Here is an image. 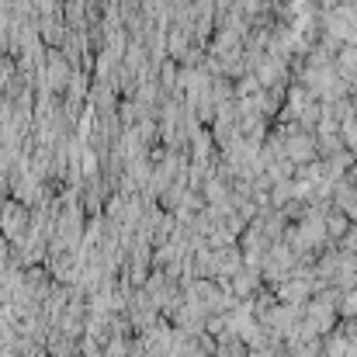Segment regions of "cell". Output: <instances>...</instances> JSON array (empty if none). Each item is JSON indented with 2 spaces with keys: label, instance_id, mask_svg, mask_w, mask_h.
Here are the masks:
<instances>
[{
  "label": "cell",
  "instance_id": "obj_1",
  "mask_svg": "<svg viewBox=\"0 0 357 357\" xmlns=\"http://www.w3.org/2000/svg\"><path fill=\"white\" fill-rule=\"evenodd\" d=\"M337 63H340V73L354 77V73H357V45H354V49H344V52L337 56Z\"/></svg>",
  "mask_w": 357,
  "mask_h": 357
},
{
  "label": "cell",
  "instance_id": "obj_2",
  "mask_svg": "<svg viewBox=\"0 0 357 357\" xmlns=\"http://www.w3.org/2000/svg\"><path fill=\"white\" fill-rule=\"evenodd\" d=\"M354 188H357V170H354Z\"/></svg>",
  "mask_w": 357,
  "mask_h": 357
}]
</instances>
